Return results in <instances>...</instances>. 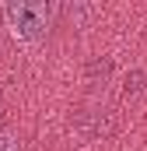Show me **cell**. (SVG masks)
I'll list each match as a JSON object with an SVG mask.
<instances>
[{
    "label": "cell",
    "mask_w": 147,
    "mask_h": 151,
    "mask_svg": "<svg viewBox=\"0 0 147 151\" xmlns=\"http://www.w3.org/2000/svg\"><path fill=\"white\" fill-rule=\"evenodd\" d=\"M4 18H7V28L11 35L25 46H32L46 35L49 28V4H39V0H21V4H7L4 7Z\"/></svg>",
    "instance_id": "6da1fadb"
},
{
    "label": "cell",
    "mask_w": 147,
    "mask_h": 151,
    "mask_svg": "<svg viewBox=\"0 0 147 151\" xmlns=\"http://www.w3.org/2000/svg\"><path fill=\"white\" fill-rule=\"evenodd\" d=\"M0 151H21V148H18V141L11 134H0Z\"/></svg>",
    "instance_id": "7a4b0ae2"
}]
</instances>
